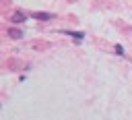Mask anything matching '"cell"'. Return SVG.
<instances>
[{
	"label": "cell",
	"mask_w": 132,
	"mask_h": 120,
	"mask_svg": "<svg viewBox=\"0 0 132 120\" xmlns=\"http://www.w3.org/2000/svg\"><path fill=\"white\" fill-rule=\"evenodd\" d=\"M33 19L35 21H52L54 14L52 12H33Z\"/></svg>",
	"instance_id": "obj_1"
},
{
	"label": "cell",
	"mask_w": 132,
	"mask_h": 120,
	"mask_svg": "<svg viewBox=\"0 0 132 120\" xmlns=\"http://www.w3.org/2000/svg\"><path fill=\"white\" fill-rule=\"evenodd\" d=\"M62 33H66L68 37H74V39H85V33H80V31H68V29H64Z\"/></svg>",
	"instance_id": "obj_2"
},
{
	"label": "cell",
	"mask_w": 132,
	"mask_h": 120,
	"mask_svg": "<svg viewBox=\"0 0 132 120\" xmlns=\"http://www.w3.org/2000/svg\"><path fill=\"white\" fill-rule=\"evenodd\" d=\"M8 35H10L12 39H21V37H23L21 29H14V27H10V29H8Z\"/></svg>",
	"instance_id": "obj_3"
},
{
	"label": "cell",
	"mask_w": 132,
	"mask_h": 120,
	"mask_svg": "<svg viewBox=\"0 0 132 120\" xmlns=\"http://www.w3.org/2000/svg\"><path fill=\"white\" fill-rule=\"evenodd\" d=\"M10 21H12V23H23V21H25V14H23V12H14V14L10 17Z\"/></svg>",
	"instance_id": "obj_4"
}]
</instances>
